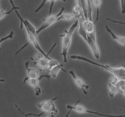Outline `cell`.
<instances>
[{"instance_id":"1","label":"cell","mask_w":125,"mask_h":117,"mask_svg":"<svg viewBox=\"0 0 125 117\" xmlns=\"http://www.w3.org/2000/svg\"><path fill=\"white\" fill-rule=\"evenodd\" d=\"M70 58L73 60H82L84 62H87L92 65L96 66V67H100L107 71L112 73L114 76L117 77L119 80H125V65L122 66L120 67H112L111 65H108L101 64V63H96L87 57L84 56H79V55H72L70 56Z\"/></svg>"},{"instance_id":"2","label":"cell","mask_w":125,"mask_h":117,"mask_svg":"<svg viewBox=\"0 0 125 117\" xmlns=\"http://www.w3.org/2000/svg\"><path fill=\"white\" fill-rule=\"evenodd\" d=\"M79 25V20L76 19V21L73 23L68 30H65V34H61L60 37H62V51L61 53V56L63 57L64 63L68 62L67 55H68V49L70 47L72 41V35L74 29Z\"/></svg>"},{"instance_id":"3","label":"cell","mask_w":125,"mask_h":117,"mask_svg":"<svg viewBox=\"0 0 125 117\" xmlns=\"http://www.w3.org/2000/svg\"><path fill=\"white\" fill-rule=\"evenodd\" d=\"M24 26V27L26 29V33H27V38H28V42L25 45H24V46H22L21 48L19 50H18V51H17V52H15V55H17L18 53H19L20 52H21V51H22V50L24 48H25L27 46H28V45L29 43H31L32 45H33V46H34V47L35 48V49H37L38 50V51H39L40 52H41L42 54L44 56H45V57H47L48 58L49 60H51V58H50V57H49V54L50 53V52L52 51V50L56 46V45H57V43H54L53 44V45L52 46V47L51 48V49H50V51H49L48 52L47 54L45 53V52H44L43 50L42 49L41 46H40V45H39V42H38V40H37V36L36 35H35L34 34H33L30 31V30H29V29H28V27L26 26V25H23Z\"/></svg>"},{"instance_id":"4","label":"cell","mask_w":125,"mask_h":117,"mask_svg":"<svg viewBox=\"0 0 125 117\" xmlns=\"http://www.w3.org/2000/svg\"><path fill=\"white\" fill-rule=\"evenodd\" d=\"M80 101V100H78L76 102V103L73 106L72 105H67V108L69 109V112L66 115V117H68L69 114L72 110H74L75 112H78V113H90V114H94L95 115H98L100 117H125V115H107V114H103V113H100L99 112H94V111L89 110L87 109L83 105H78V102Z\"/></svg>"},{"instance_id":"5","label":"cell","mask_w":125,"mask_h":117,"mask_svg":"<svg viewBox=\"0 0 125 117\" xmlns=\"http://www.w3.org/2000/svg\"><path fill=\"white\" fill-rule=\"evenodd\" d=\"M57 99H59V97L53 98L51 100L43 101V102L37 104V106L43 112H46V113H52L54 115H57L58 113V110L56 108L54 101L57 100Z\"/></svg>"},{"instance_id":"6","label":"cell","mask_w":125,"mask_h":117,"mask_svg":"<svg viewBox=\"0 0 125 117\" xmlns=\"http://www.w3.org/2000/svg\"><path fill=\"white\" fill-rule=\"evenodd\" d=\"M51 77V76L50 75H46V74H45V75H42L39 76V78H29L28 77H26V78L24 79V81H23V84H25L26 82H28V84H29L30 86L32 87L33 88H34L35 91V95L37 96H39L42 93L43 91L41 90L40 87H39V82H40V80H41L42 78H47V79H49Z\"/></svg>"},{"instance_id":"7","label":"cell","mask_w":125,"mask_h":117,"mask_svg":"<svg viewBox=\"0 0 125 117\" xmlns=\"http://www.w3.org/2000/svg\"><path fill=\"white\" fill-rule=\"evenodd\" d=\"M64 9H65L64 7H62V8H61L60 12H59L57 14L50 15H48V17L47 19L46 20V21H45V23H44L39 28V29H37V30H36L37 36V35H39V34H40L42 31H43L44 29H46V28H48V27H50V26H51L52 24H54L56 22H57V18H58V17H59V16L61 15L62 13H63Z\"/></svg>"},{"instance_id":"8","label":"cell","mask_w":125,"mask_h":117,"mask_svg":"<svg viewBox=\"0 0 125 117\" xmlns=\"http://www.w3.org/2000/svg\"><path fill=\"white\" fill-rule=\"evenodd\" d=\"M83 24L84 29L86 32L90 35V37L96 41V30H95V24L92 20H86L84 18L83 20Z\"/></svg>"},{"instance_id":"9","label":"cell","mask_w":125,"mask_h":117,"mask_svg":"<svg viewBox=\"0 0 125 117\" xmlns=\"http://www.w3.org/2000/svg\"><path fill=\"white\" fill-rule=\"evenodd\" d=\"M86 43H87L88 46L90 48L92 52L94 54V57L97 59H100V49H99L98 46L97 45L96 41H94L90 37V35L88 34L87 40Z\"/></svg>"},{"instance_id":"10","label":"cell","mask_w":125,"mask_h":117,"mask_svg":"<svg viewBox=\"0 0 125 117\" xmlns=\"http://www.w3.org/2000/svg\"><path fill=\"white\" fill-rule=\"evenodd\" d=\"M68 73H69V74L72 76V78H73V80H74V82H75V84H76L77 86L79 87V88H81V89L83 90V93H84L85 95H87V91L86 90L89 88V85H86V84L84 83V80H83V79H81V78H79V77L77 76L73 71L70 70L69 72H68Z\"/></svg>"},{"instance_id":"11","label":"cell","mask_w":125,"mask_h":117,"mask_svg":"<svg viewBox=\"0 0 125 117\" xmlns=\"http://www.w3.org/2000/svg\"><path fill=\"white\" fill-rule=\"evenodd\" d=\"M50 60L45 56H43L37 60L34 61V63L38 66L40 70L48 71V63Z\"/></svg>"},{"instance_id":"12","label":"cell","mask_w":125,"mask_h":117,"mask_svg":"<svg viewBox=\"0 0 125 117\" xmlns=\"http://www.w3.org/2000/svg\"><path fill=\"white\" fill-rule=\"evenodd\" d=\"M77 6H79L83 10L84 17L88 19V4L87 0H74Z\"/></svg>"},{"instance_id":"13","label":"cell","mask_w":125,"mask_h":117,"mask_svg":"<svg viewBox=\"0 0 125 117\" xmlns=\"http://www.w3.org/2000/svg\"><path fill=\"white\" fill-rule=\"evenodd\" d=\"M105 28H106V30L110 34V35H111L112 39L114 40H115V41H117V42L119 43L120 44H121L122 45H123V46H125V37H121V36H118V35H116L114 33V32L109 28L108 26H105Z\"/></svg>"},{"instance_id":"14","label":"cell","mask_w":125,"mask_h":117,"mask_svg":"<svg viewBox=\"0 0 125 117\" xmlns=\"http://www.w3.org/2000/svg\"><path fill=\"white\" fill-rule=\"evenodd\" d=\"M29 61H26L24 63L25 67L28 72V78H37L39 77V72L37 69L35 68H31L29 67Z\"/></svg>"},{"instance_id":"15","label":"cell","mask_w":125,"mask_h":117,"mask_svg":"<svg viewBox=\"0 0 125 117\" xmlns=\"http://www.w3.org/2000/svg\"><path fill=\"white\" fill-rule=\"evenodd\" d=\"M60 70H62L64 73H67V71L65 69H63V65L62 64H59L57 65L54 66L52 67L51 69L50 70V73L51 74V77L54 79H56L58 73L59 72Z\"/></svg>"},{"instance_id":"16","label":"cell","mask_w":125,"mask_h":117,"mask_svg":"<svg viewBox=\"0 0 125 117\" xmlns=\"http://www.w3.org/2000/svg\"><path fill=\"white\" fill-rule=\"evenodd\" d=\"M56 1H57V0H43L42 3L40 4V5H39V7L35 10V13H37V12H39V11H40L43 7V6H45V3H46V2H48V1H50V2H51V5H50V11H49V15H51V13H52V8H53L54 4V2ZM61 1H62L63 2H66V0H61Z\"/></svg>"},{"instance_id":"17","label":"cell","mask_w":125,"mask_h":117,"mask_svg":"<svg viewBox=\"0 0 125 117\" xmlns=\"http://www.w3.org/2000/svg\"><path fill=\"white\" fill-rule=\"evenodd\" d=\"M9 2H10L11 5H12V8L10 10L8 11V12H5V10H4L5 7H6V6H5V7H4L3 9H0V20L2 19V18H4V16L6 15H9L10 13L11 12H12V11L15 9H20L19 7H17V6H15L14 3H13V0H9Z\"/></svg>"},{"instance_id":"18","label":"cell","mask_w":125,"mask_h":117,"mask_svg":"<svg viewBox=\"0 0 125 117\" xmlns=\"http://www.w3.org/2000/svg\"><path fill=\"white\" fill-rule=\"evenodd\" d=\"M107 86L109 90V95L111 98H113L116 94H117L120 91L119 89L115 85L111 84L109 82L107 83Z\"/></svg>"},{"instance_id":"19","label":"cell","mask_w":125,"mask_h":117,"mask_svg":"<svg viewBox=\"0 0 125 117\" xmlns=\"http://www.w3.org/2000/svg\"><path fill=\"white\" fill-rule=\"evenodd\" d=\"M78 19L76 16L73 13H62L57 18V21L61 20H72Z\"/></svg>"},{"instance_id":"20","label":"cell","mask_w":125,"mask_h":117,"mask_svg":"<svg viewBox=\"0 0 125 117\" xmlns=\"http://www.w3.org/2000/svg\"><path fill=\"white\" fill-rule=\"evenodd\" d=\"M101 1H102V0H93V4H94L95 8L96 9V12H97V13H96V19H95V21H94V23H95V24H96L97 21H98L99 20V15H100V8L101 4Z\"/></svg>"},{"instance_id":"21","label":"cell","mask_w":125,"mask_h":117,"mask_svg":"<svg viewBox=\"0 0 125 117\" xmlns=\"http://www.w3.org/2000/svg\"><path fill=\"white\" fill-rule=\"evenodd\" d=\"M73 14L75 15L76 16V17L78 18V19H79L80 18V17H81L82 15H84V13H83V10H82L78 6H75L73 7Z\"/></svg>"},{"instance_id":"22","label":"cell","mask_w":125,"mask_h":117,"mask_svg":"<svg viewBox=\"0 0 125 117\" xmlns=\"http://www.w3.org/2000/svg\"><path fill=\"white\" fill-rule=\"evenodd\" d=\"M14 106H15V107H16V108H17V109L19 111V112H20L22 114H23V115L24 116V117H29V116H34V117H41V116L42 115H43L44 113H45V112H43H43H42V113H39V114H35V113H28V114H26V113H24V112H23V111H22L21 110L20 108L19 107H18V106H17V104H15Z\"/></svg>"},{"instance_id":"23","label":"cell","mask_w":125,"mask_h":117,"mask_svg":"<svg viewBox=\"0 0 125 117\" xmlns=\"http://www.w3.org/2000/svg\"><path fill=\"white\" fill-rule=\"evenodd\" d=\"M13 35H14V32H13V30H11L8 35H7L6 36L0 39V45H1L2 42H4V41H6V40H8V39H12V38H13Z\"/></svg>"},{"instance_id":"24","label":"cell","mask_w":125,"mask_h":117,"mask_svg":"<svg viewBox=\"0 0 125 117\" xmlns=\"http://www.w3.org/2000/svg\"><path fill=\"white\" fill-rule=\"evenodd\" d=\"M59 64H60V63H59L58 61H57L56 60L52 59V58H51V60H49L48 71H50V70L52 68V67H54V66H56V65H59Z\"/></svg>"},{"instance_id":"25","label":"cell","mask_w":125,"mask_h":117,"mask_svg":"<svg viewBox=\"0 0 125 117\" xmlns=\"http://www.w3.org/2000/svg\"><path fill=\"white\" fill-rule=\"evenodd\" d=\"M118 80H119V79H118L117 77L115 76H114L112 78H110L109 80V82L110 83H111V84L115 85V84L118 82Z\"/></svg>"},{"instance_id":"26","label":"cell","mask_w":125,"mask_h":117,"mask_svg":"<svg viewBox=\"0 0 125 117\" xmlns=\"http://www.w3.org/2000/svg\"><path fill=\"white\" fill-rule=\"evenodd\" d=\"M116 86L119 89L120 87L125 86V80H118V82L115 84Z\"/></svg>"},{"instance_id":"27","label":"cell","mask_w":125,"mask_h":117,"mask_svg":"<svg viewBox=\"0 0 125 117\" xmlns=\"http://www.w3.org/2000/svg\"><path fill=\"white\" fill-rule=\"evenodd\" d=\"M121 8H122V13L125 14V0H120Z\"/></svg>"},{"instance_id":"28","label":"cell","mask_w":125,"mask_h":117,"mask_svg":"<svg viewBox=\"0 0 125 117\" xmlns=\"http://www.w3.org/2000/svg\"><path fill=\"white\" fill-rule=\"evenodd\" d=\"M107 21H111L112 22V23H117V24H124L125 25V22H123V21H117V20H112V19H110V18H106Z\"/></svg>"},{"instance_id":"29","label":"cell","mask_w":125,"mask_h":117,"mask_svg":"<svg viewBox=\"0 0 125 117\" xmlns=\"http://www.w3.org/2000/svg\"><path fill=\"white\" fill-rule=\"evenodd\" d=\"M119 90L120 92H122V93L125 96V86L122 87H120L119 88Z\"/></svg>"},{"instance_id":"30","label":"cell","mask_w":125,"mask_h":117,"mask_svg":"<svg viewBox=\"0 0 125 117\" xmlns=\"http://www.w3.org/2000/svg\"><path fill=\"white\" fill-rule=\"evenodd\" d=\"M5 80L3 79H0V82H4Z\"/></svg>"}]
</instances>
